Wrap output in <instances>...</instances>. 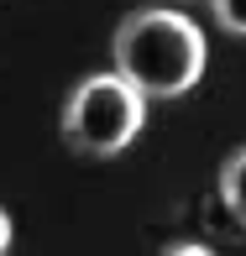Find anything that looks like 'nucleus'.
<instances>
[{"instance_id":"1","label":"nucleus","mask_w":246,"mask_h":256,"mask_svg":"<svg viewBox=\"0 0 246 256\" xmlns=\"http://www.w3.org/2000/svg\"><path fill=\"white\" fill-rule=\"evenodd\" d=\"M110 58L142 100H183L204 74V32L183 10H136L115 26Z\"/></svg>"},{"instance_id":"2","label":"nucleus","mask_w":246,"mask_h":256,"mask_svg":"<svg viewBox=\"0 0 246 256\" xmlns=\"http://www.w3.org/2000/svg\"><path fill=\"white\" fill-rule=\"evenodd\" d=\"M63 142L79 157H115L142 136L147 126V100L126 84L121 74H89L84 84H74V94L63 100Z\"/></svg>"},{"instance_id":"3","label":"nucleus","mask_w":246,"mask_h":256,"mask_svg":"<svg viewBox=\"0 0 246 256\" xmlns=\"http://www.w3.org/2000/svg\"><path fill=\"white\" fill-rule=\"evenodd\" d=\"M220 199L236 214V225H246V146H236L220 168Z\"/></svg>"},{"instance_id":"4","label":"nucleus","mask_w":246,"mask_h":256,"mask_svg":"<svg viewBox=\"0 0 246 256\" xmlns=\"http://www.w3.org/2000/svg\"><path fill=\"white\" fill-rule=\"evenodd\" d=\"M209 6H215L220 32H230V37H246V0H209Z\"/></svg>"},{"instance_id":"5","label":"nucleus","mask_w":246,"mask_h":256,"mask_svg":"<svg viewBox=\"0 0 246 256\" xmlns=\"http://www.w3.org/2000/svg\"><path fill=\"white\" fill-rule=\"evenodd\" d=\"M162 256H215L209 246H194V240H183V246H168Z\"/></svg>"},{"instance_id":"6","label":"nucleus","mask_w":246,"mask_h":256,"mask_svg":"<svg viewBox=\"0 0 246 256\" xmlns=\"http://www.w3.org/2000/svg\"><path fill=\"white\" fill-rule=\"evenodd\" d=\"M6 246H11V214L0 209V256H6Z\"/></svg>"}]
</instances>
